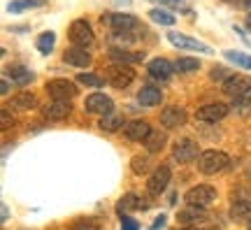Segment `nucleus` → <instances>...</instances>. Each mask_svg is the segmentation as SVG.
<instances>
[{"label":"nucleus","instance_id":"1","mask_svg":"<svg viewBox=\"0 0 251 230\" xmlns=\"http://www.w3.org/2000/svg\"><path fill=\"white\" fill-rule=\"evenodd\" d=\"M100 24L109 28L114 35H124V33H140V19L133 14H121V12H107L100 17Z\"/></svg>","mask_w":251,"mask_h":230},{"label":"nucleus","instance_id":"2","mask_svg":"<svg viewBox=\"0 0 251 230\" xmlns=\"http://www.w3.org/2000/svg\"><path fill=\"white\" fill-rule=\"evenodd\" d=\"M68 37H70V42L75 47H91L96 42V35H93V28L86 19H75L68 28Z\"/></svg>","mask_w":251,"mask_h":230},{"label":"nucleus","instance_id":"3","mask_svg":"<svg viewBox=\"0 0 251 230\" xmlns=\"http://www.w3.org/2000/svg\"><path fill=\"white\" fill-rule=\"evenodd\" d=\"M226 165H228V153H224V151H219V149H207L198 158V168L202 170L205 175H216Z\"/></svg>","mask_w":251,"mask_h":230},{"label":"nucleus","instance_id":"4","mask_svg":"<svg viewBox=\"0 0 251 230\" xmlns=\"http://www.w3.org/2000/svg\"><path fill=\"white\" fill-rule=\"evenodd\" d=\"M184 200H186L191 207H209V204H214L216 200V188L209 184H198L193 186L186 195H184Z\"/></svg>","mask_w":251,"mask_h":230},{"label":"nucleus","instance_id":"5","mask_svg":"<svg viewBox=\"0 0 251 230\" xmlns=\"http://www.w3.org/2000/svg\"><path fill=\"white\" fill-rule=\"evenodd\" d=\"M168 42L175 45L177 49H184V51H198V53H207V56L214 53V49L207 47L205 42H200L196 37H188V35H184V33H177V30H170V33H168Z\"/></svg>","mask_w":251,"mask_h":230},{"label":"nucleus","instance_id":"6","mask_svg":"<svg viewBox=\"0 0 251 230\" xmlns=\"http://www.w3.org/2000/svg\"><path fill=\"white\" fill-rule=\"evenodd\" d=\"M107 81L114 86V89H128L135 81V70L130 65H119V63H112L105 72Z\"/></svg>","mask_w":251,"mask_h":230},{"label":"nucleus","instance_id":"7","mask_svg":"<svg viewBox=\"0 0 251 230\" xmlns=\"http://www.w3.org/2000/svg\"><path fill=\"white\" fill-rule=\"evenodd\" d=\"M224 93L230 96L233 100H242V98L251 96V77H247V75H230L228 81L224 84Z\"/></svg>","mask_w":251,"mask_h":230},{"label":"nucleus","instance_id":"8","mask_svg":"<svg viewBox=\"0 0 251 230\" xmlns=\"http://www.w3.org/2000/svg\"><path fill=\"white\" fill-rule=\"evenodd\" d=\"M172 158L177 160V163H191V160H198L200 158V147H198L196 140H191V137H184L175 144V149H172Z\"/></svg>","mask_w":251,"mask_h":230},{"label":"nucleus","instance_id":"9","mask_svg":"<svg viewBox=\"0 0 251 230\" xmlns=\"http://www.w3.org/2000/svg\"><path fill=\"white\" fill-rule=\"evenodd\" d=\"M230 112V107L224 105V102H209V105H202L196 112V119L202 121V124H216V121H224Z\"/></svg>","mask_w":251,"mask_h":230},{"label":"nucleus","instance_id":"10","mask_svg":"<svg viewBox=\"0 0 251 230\" xmlns=\"http://www.w3.org/2000/svg\"><path fill=\"white\" fill-rule=\"evenodd\" d=\"M47 93L54 98V100H72L77 96V86L70 79H51L47 84Z\"/></svg>","mask_w":251,"mask_h":230},{"label":"nucleus","instance_id":"11","mask_svg":"<svg viewBox=\"0 0 251 230\" xmlns=\"http://www.w3.org/2000/svg\"><path fill=\"white\" fill-rule=\"evenodd\" d=\"M84 107H86V112H89V114L109 116V114H112V107H114V102H112V98L105 96V93H91V96L86 98Z\"/></svg>","mask_w":251,"mask_h":230},{"label":"nucleus","instance_id":"12","mask_svg":"<svg viewBox=\"0 0 251 230\" xmlns=\"http://www.w3.org/2000/svg\"><path fill=\"white\" fill-rule=\"evenodd\" d=\"M170 177L172 172L168 165H158V168L151 172V177H149V181H147V191L153 195H161L165 188H168V184H170Z\"/></svg>","mask_w":251,"mask_h":230},{"label":"nucleus","instance_id":"13","mask_svg":"<svg viewBox=\"0 0 251 230\" xmlns=\"http://www.w3.org/2000/svg\"><path fill=\"white\" fill-rule=\"evenodd\" d=\"M124 135H126V140H130V142H144L151 135V128H149V124L144 119H133V121H128L124 126Z\"/></svg>","mask_w":251,"mask_h":230},{"label":"nucleus","instance_id":"14","mask_svg":"<svg viewBox=\"0 0 251 230\" xmlns=\"http://www.w3.org/2000/svg\"><path fill=\"white\" fill-rule=\"evenodd\" d=\"M109 61L119 63V65H133V63H142L144 61V51H128L121 47H112L107 51Z\"/></svg>","mask_w":251,"mask_h":230},{"label":"nucleus","instance_id":"15","mask_svg":"<svg viewBox=\"0 0 251 230\" xmlns=\"http://www.w3.org/2000/svg\"><path fill=\"white\" fill-rule=\"evenodd\" d=\"M186 109H184V107H165V109H163L161 112V124L165 126V128H179V126H184L186 124Z\"/></svg>","mask_w":251,"mask_h":230},{"label":"nucleus","instance_id":"16","mask_svg":"<svg viewBox=\"0 0 251 230\" xmlns=\"http://www.w3.org/2000/svg\"><path fill=\"white\" fill-rule=\"evenodd\" d=\"M147 70H149V75H151L153 79L168 81L172 77V72H175V63L168 61V58H153V61L147 65Z\"/></svg>","mask_w":251,"mask_h":230},{"label":"nucleus","instance_id":"17","mask_svg":"<svg viewBox=\"0 0 251 230\" xmlns=\"http://www.w3.org/2000/svg\"><path fill=\"white\" fill-rule=\"evenodd\" d=\"M63 61L68 63V65H72V68H89L91 65V53L86 51V49H81V47H70L68 51L63 53Z\"/></svg>","mask_w":251,"mask_h":230},{"label":"nucleus","instance_id":"18","mask_svg":"<svg viewBox=\"0 0 251 230\" xmlns=\"http://www.w3.org/2000/svg\"><path fill=\"white\" fill-rule=\"evenodd\" d=\"M70 112H72V105L65 102V100H54V102H49V105L42 107V116L49 119V121H61V119H65Z\"/></svg>","mask_w":251,"mask_h":230},{"label":"nucleus","instance_id":"19","mask_svg":"<svg viewBox=\"0 0 251 230\" xmlns=\"http://www.w3.org/2000/svg\"><path fill=\"white\" fill-rule=\"evenodd\" d=\"M137 100L144 107H156L163 102V91L156 84H144L142 89H140V93H137Z\"/></svg>","mask_w":251,"mask_h":230},{"label":"nucleus","instance_id":"20","mask_svg":"<svg viewBox=\"0 0 251 230\" xmlns=\"http://www.w3.org/2000/svg\"><path fill=\"white\" fill-rule=\"evenodd\" d=\"M149 207H151V200H144L137 193L124 195V200H119V204H117L121 216H126V212H130V209H149Z\"/></svg>","mask_w":251,"mask_h":230},{"label":"nucleus","instance_id":"21","mask_svg":"<svg viewBox=\"0 0 251 230\" xmlns=\"http://www.w3.org/2000/svg\"><path fill=\"white\" fill-rule=\"evenodd\" d=\"M177 221H179L181 226H198V223L207 221V212L202 207H191V204H188L186 209H181V212L177 214Z\"/></svg>","mask_w":251,"mask_h":230},{"label":"nucleus","instance_id":"22","mask_svg":"<svg viewBox=\"0 0 251 230\" xmlns=\"http://www.w3.org/2000/svg\"><path fill=\"white\" fill-rule=\"evenodd\" d=\"M9 105L14 107V109H19V112H28V109H35L37 107V96L30 93V91H21L17 96H12Z\"/></svg>","mask_w":251,"mask_h":230},{"label":"nucleus","instance_id":"23","mask_svg":"<svg viewBox=\"0 0 251 230\" xmlns=\"http://www.w3.org/2000/svg\"><path fill=\"white\" fill-rule=\"evenodd\" d=\"M230 219L237 223H249L251 221V200H237L230 207Z\"/></svg>","mask_w":251,"mask_h":230},{"label":"nucleus","instance_id":"24","mask_svg":"<svg viewBox=\"0 0 251 230\" xmlns=\"http://www.w3.org/2000/svg\"><path fill=\"white\" fill-rule=\"evenodd\" d=\"M7 75L12 77V81L14 84H19V86H26V84H30L33 81V72L28 70L26 65H9V70H7Z\"/></svg>","mask_w":251,"mask_h":230},{"label":"nucleus","instance_id":"25","mask_svg":"<svg viewBox=\"0 0 251 230\" xmlns=\"http://www.w3.org/2000/svg\"><path fill=\"white\" fill-rule=\"evenodd\" d=\"M54 42H56V35L51 33V30H45V33H40L35 40V47L40 53H51V49H54Z\"/></svg>","mask_w":251,"mask_h":230},{"label":"nucleus","instance_id":"26","mask_svg":"<svg viewBox=\"0 0 251 230\" xmlns=\"http://www.w3.org/2000/svg\"><path fill=\"white\" fill-rule=\"evenodd\" d=\"M165 140H168V137H165V133H161V130H158V133H153V130H151V135L144 140V147H147V151H149V153H158V151L165 147Z\"/></svg>","mask_w":251,"mask_h":230},{"label":"nucleus","instance_id":"27","mask_svg":"<svg viewBox=\"0 0 251 230\" xmlns=\"http://www.w3.org/2000/svg\"><path fill=\"white\" fill-rule=\"evenodd\" d=\"M224 56H226V61L235 63V65H240V68H244V70H251V56H249V53L228 49V51H224Z\"/></svg>","mask_w":251,"mask_h":230},{"label":"nucleus","instance_id":"28","mask_svg":"<svg viewBox=\"0 0 251 230\" xmlns=\"http://www.w3.org/2000/svg\"><path fill=\"white\" fill-rule=\"evenodd\" d=\"M42 5H45V0H12L7 9L12 14H19V12H26L30 7H42Z\"/></svg>","mask_w":251,"mask_h":230},{"label":"nucleus","instance_id":"29","mask_svg":"<svg viewBox=\"0 0 251 230\" xmlns=\"http://www.w3.org/2000/svg\"><path fill=\"white\" fill-rule=\"evenodd\" d=\"M100 128H102V130H107V133H114V130H119V128H124V116H121V114L102 116Z\"/></svg>","mask_w":251,"mask_h":230},{"label":"nucleus","instance_id":"30","mask_svg":"<svg viewBox=\"0 0 251 230\" xmlns=\"http://www.w3.org/2000/svg\"><path fill=\"white\" fill-rule=\"evenodd\" d=\"M175 70L177 72H196V70H200V61H198V58L179 56V58L175 61Z\"/></svg>","mask_w":251,"mask_h":230},{"label":"nucleus","instance_id":"31","mask_svg":"<svg viewBox=\"0 0 251 230\" xmlns=\"http://www.w3.org/2000/svg\"><path fill=\"white\" fill-rule=\"evenodd\" d=\"M149 19L156 24H163V26H175V17L168 14L165 9H149Z\"/></svg>","mask_w":251,"mask_h":230},{"label":"nucleus","instance_id":"32","mask_svg":"<svg viewBox=\"0 0 251 230\" xmlns=\"http://www.w3.org/2000/svg\"><path fill=\"white\" fill-rule=\"evenodd\" d=\"M77 81L84 84V86H93V89H100V86L105 84L98 75H91V72H79V75H77Z\"/></svg>","mask_w":251,"mask_h":230},{"label":"nucleus","instance_id":"33","mask_svg":"<svg viewBox=\"0 0 251 230\" xmlns=\"http://www.w3.org/2000/svg\"><path fill=\"white\" fill-rule=\"evenodd\" d=\"M130 170H133L135 175H144L147 170H149V158L147 156H135L130 160Z\"/></svg>","mask_w":251,"mask_h":230},{"label":"nucleus","instance_id":"34","mask_svg":"<svg viewBox=\"0 0 251 230\" xmlns=\"http://www.w3.org/2000/svg\"><path fill=\"white\" fill-rule=\"evenodd\" d=\"M163 7H172V9H181V12H188V2L186 0H153Z\"/></svg>","mask_w":251,"mask_h":230},{"label":"nucleus","instance_id":"35","mask_svg":"<svg viewBox=\"0 0 251 230\" xmlns=\"http://www.w3.org/2000/svg\"><path fill=\"white\" fill-rule=\"evenodd\" d=\"M72 230H100V226L93 219H79V221L72 226Z\"/></svg>","mask_w":251,"mask_h":230},{"label":"nucleus","instance_id":"36","mask_svg":"<svg viewBox=\"0 0 251 230\" xmlns=\"http://www.w3.org/2000/svg\"><path fill=\"white\" fill-rule=\"evenodd\" d=\"M209 77H212L216 84H226V81H228V77H230V72L226 70V68H214V70L209 72Z\"/></svg>","mask_w":251,"mask_h":230},{"label":"nucleus","instance_id":"37","mask_svg":"<svg viewBox=\"0 0 251 230\" xmlns=\"http://www.w3.org/2000/svg\"><path fill=\"white\" fill-rule=\"evenodd\" d=\"M121 228L124 230H140V223L130 216H121Z\"/></svg>","mask_w":251,"mask_h":230},{"label":"nucleus","instance_id":"38","mask_svg":"<svg viewBox=\"0 0 251 230\" xmlns=\"http://www.w3.org/2000/svg\"><path fill=\"white\" fill-rule=\"evenodd\" d=\"M226 2H230V5L240 9H251V0H226Z\"/></svg>","mask_w":251,"mask_h":230},{"label":"nucleus","instance_id":"39","mask_svg":"<svg viewBox=\"0 0 251 230\" xmlns=\"http://www.w3.org/2000/svg\"><path fill=\"white\" fill-rule=\"evenodd\" d=\"M12 121H14V119H9V112L7 109H2V128H7Z\"/></svg>","mask_w":251,"mask_h":230},{"label":"nucleus","instance_id":"40","mask_svg":"<svg viewBox=\"0 0 251 230\" xmlns=\"http://www.w3.org/2000/svg\"><path fill=\"white\" fill-rule=\"evenodd\" d=\"M161 226H165V216H163V214H161V216H158V219H156V221H153V226H151V228L156 230V228H161Z\"/></svg>","mask_w":251,"mask_h":230},{"label":"nucleus","instance_id":"41","mask_svg":"<svg viewBox=\"0 0 251 230\" xmlns=\"http://www.w3.org/2000/svg\"><path fill=\"white\" fill-rule=\"evenodd\" d=\"M0 91H2V96H7V91H9V81L7 79H2V86H0Z\"/></svg>","mask_w":251,"mask_h":230},{"label":"nucleus","instance_id":"42","mask_svg":"<svg viewBox=\"0 0 251 230\" xmlns=\"http://www.w3.org/2000/svg\"><path fill=\"white\" fill-rule=\"evenodd\" d=\"M247 26H249V30H251V14H247Z\"/></svg>","mask_w":251,"mask_h":230},{"label":"nucleus","instance_id":"43","mask_svg":"<svg viewBox=\"0 0 251 230\" xmlns=\"http://www.w3.org/2000/svg\"><path fill=\"white\" fill-rule=\"evenodd\" d=\"M249 230H251V221H249Z\"/></svg>","mask_w":251,"mask_h":230}]
</instances>
